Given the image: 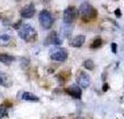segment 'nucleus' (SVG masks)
<instances>
[{
  "instance_id": "4468645a",
  "label": "nucleus",
  "mask_w": 124,
  "mask_h": 119,
  "mask_svg": "<svg viewBox=\"0 0 124 119\" xmlns=\"http://www.w3.org/2000/svg\"><path fill=\"white\" fill-rule=\"evenodd\" d=\"M22 99L26 100V101H30V102H38L39 101V98L36 95L32 94L30 92H23L22 95Z\"/></svg>"
},
{
  "instance_id": "f257e3e1",
  "label": "nucleus",
  "mask_w": 124,
  "mask_h": 119,
  "mask_svg": "<svg viewBox=\"0 0 124 119\" xmlns=\"http://www.w3.org/2000/svg\"><path fill=\"white\" fill-rule=\"evenodd\" d=\"M14 28L17 29L19 37L26 42H34L37 39V31L29 24H23L19 21L18 24L14 25Z\"/></svg>"
},
{
  "instance_id": "f8f14e48",
  "label": "nucleus",
  "mask_w": 124,
  "mask_h": 119,
  "mask_svg": "<svg viewBox=\"0 0 124 119\" xmlns=\"http://www.w3.org/2000/svg\"><path fill=\"white\" fill-rule=\"evenodd\" d=\"M12 40L11 34L8 32H0V45L1 46H8L9 45L10 41Z\"/></svg>"
},
{
  "instance_id": "412c9836",
  "label": "nucleus",
  "mask_w": 124,
  "mask_h": 119,
  "mask_svg": "<svg viewBox=\"0 0 124 119\" xmlns=\"http://www.w3.org/2000/svg\"><path fill=\"white\" fill-rule=\"evenodd\" d=\"M108 88H109V85L107 84V83H104V84H103V86H102V90L105 92V91L108 90Z\"/></svg>"
},
{
  "instance_id": "dca6fc26",
  "label": "nucleus",
  "mask_w": 124,
  "mask_h": 119,
  "mask_svg": "<svg viewBox=\"0 0 124 119\" xmlns=\"http://www.w3.org/2000/svg\"><path fill=\"white\" fill-rule=\"evenodd\" d=\"M83 65H84V67H85V69L88 70H94V67H95L94 62H93L91 59H86Z\"/></svg>"
},
{
  "instance_id": "9d476101",
  "label": "nucleus",
  "mask_w": 124,
  "mask_h": 119,
  "mask_svg": "<svg viewBox=\"0 0 124 119\" xmlns=\"http://www.w3.org/2000/svg\"><path fill=\"white\" fill-rule=\"evenodd\" d=\"M73 31V25L72 24H61L60 27V37H64V38H70Z\"/></svg>"
},
{
  "instance_id": "6e6552de",
  "label": "nucleus",
  "mask_w": 124,
  "mask_h": 119,
  "mask_svg": "<svg viewBox=\"0 0 124 119\" xmlns=\"http://www.w3.org/2000/svg\"><path fill=\"white\" fill-rule=\"evenodd\" d=\"M36 12V8L33 3H30L28 5H25L22 9H21V16L24 19H30L32 18Z\"/></svg>"
},
{
  "instance_id": "0eeeda50",
  "label": "nucleus",
  "mask_w": 124,
  "mask_h": 119,
  "mask_svg": "<svg viewBox=\"0 0 124 119\" xmlns=\"http://www.w3.org/2000/svg\"><path fill=\"white\" fill-rule=\"evenodd\" d=\"M76 82L78 84V86L82 88H87L89 85H90V83H91V80H90V77L89 75L86 73V72L83 71H79V74L76 77Z\"/></svg>"
},
{
  "instance_id": "6ab92c4d",
  "label": "nucleus",
  "mask_w": 124,
  "mask_h": 119,
  "mask_svg": "<svg viewBox=\"0 0 124 119\" xmlns=\"http://www.w3.org/2000/svg\"><path fill=\"white\" fill-rule=\"evenodd\" d=\"M111 47H112V52H113L114 54H116V49H117V45H116V43L113 42V43L111 44Z\"/></svg>"
},
{
  "instance_id": "aec40b11",
  "label": "nucleus",
  "mask_w": 124,
  "mask_h": 119,
  "mask_svg": "<svg viewBox=\"0 0 124 119\" xmlns=\"http://www.w3.org/2000/svg\"><path fill=\"white\" fill-rule=\"evenodd\" d=\"M114 12H115V14L116 15V17H120L121 16V12H120V9L119 8H116Z\"/></svg>"
},
{
  "instance_id": "a211bd4d",
  "label": "nucleus",
  "mask_w": 124,
  "mask_h": 119,
  "mask_svg": "<svg viewBox=\"0 0 124 119\" xmlns=\"http://www.w3.org/2000/svg\"><path fill=\"white\" fill-rule=\"evenodd\" d=\"M101 40L100 38H97V39H95V40H93V42L91 43V45H90V48H92V49H98V48H100L101 46Z\"/></svg>"
},
{
  "instance_id": "20e7f679",
  "label": "nucleus",
  "mask_w": 124,
  "mask_h": 119,
  "mask_svg": "<svg viewBox=\"0 0 124 119\" xmlns=\"http://www.w3.org/2000/svg\"><path fill=\"white\" fill-rule=\"evenodd\" d=\"M79 16L78 9L73 6H70L63 11V24H72Z\"/></svg>"
},
{
  "instance_id": "ddd939ff",
  "label": "nucleus",
  "mask_w": 124,
  "mask_h": 119,
  "mask_svg": "<svg viewBox=\"0 0 124 119\" xmlns=\"http://www.w3.org/2000/svg\"><path fill=\"white\" fill-rule=\"evenodd\" d=\"M11 84H12V82L9 79L8 74L0 70V85L4 87H9L11 86Z\"/></svg>"
},
{
  "instance_id": "f03ea898",
  "label": "nucleus",
  "mask_w": 124,
  "mask_h": 119,
  "mask_svg": "<svg viewBox=\"0 0 124 119\" xmlns=\"http://www.w3.org/2000/svg\"><path fill=\"white\" fill-rule=\"evenodd\" d=\"M78 12H79V14L81 16V19L84 23H89L90 21L94 20L98 14L97 10L93 8L88 2H83L80 5Z\"/></svg>"
},
{
  "instance_id": "7ed1b4c3",
  "label": "nucleus",
  "mask_w": 124,
  "mask_h": 119,
  "mask_svg": "<svg viewBox=\"0 0 124 119\" xmlns=\"http://www.w3.org/2000/svg\"><path fill=\"white\" fill-rule=\"evenodd\" d=\"M49 56L52 60L57 62H64L68 58V51L63 47L54 46L49 50Z\"/></svg>"
},
{
  "instance_id": "1a4fd4ad",
  "label": "nucleus",
  "mask_w": 124,
  "mask_h": 119,
  "mask_svg": "<svg viewBox=\"0 0 124 119\" xmlns=\"http://www.w3.org/2000/svg\"><path fill=\"white\" fill-rule=\"evenodd\" d=\"M65 92L68 95H70V97L74 98L80 99L81 97H82V90H81V88L79 87L77 84H71L70 87L65 89Z\"/></svg>"
},
{
  "instance_id": "2eb2a0df",
  "label": "nucleus",
  "mask_w": 124,
  "mask_h": 119,
  "mask_svg": "<svg viewBox=\"0 0 124 119\" xmlns=\"http://www.w3.org/2000/svg\"><path fill=\"white\" fill-rule=\"evenodd\" d=\"M15 61V57L12 56H9L7 54H0V62L6 65H10L12 62Z\"/></svg>"
},
{
  "instance_id": "4be33fe9",
  "label": "nucleus",
  "mask_w": 124,
  "mask_h": 119,
  "mask_svg": "<svg viewBox=\"0 0 124 119\" xmlns=\"http://www.w3.org/2000/svg\"><path fill=\"white\" fill-rule=\"evenodd\" d=\"M75 119H84V118H82V117H78V118H75Z\"/></svg>"
},
{
  "instance_id": "f3484780",
  "label": "nucleus",
  "mask_w": 124,
  "mask_h": 119,
  "mask_svg": "<svg viewBox=\"0 0 124 119\" xmlns=\"http://www.w3.org/2000/svg\"><path fill=\"white\" fill-rule=\"evenodd\" d=\"M8 108H7V106L4 105V104H2L0 106V119L8 116Z\"/></svg>"
},
{
  "instance_id": "9b49d317",
  "label": "nucleus",
  "mask_w": 124,
  "mask_h": 119,
  "mask_svg": "<svg viewBox=\"0 0 124 119\" xmlns=\"http://www.w3.org/2000/svg\"><path fill=\"white\" fill-rule=\"evenodd\" d=\"M85 41V37L84 35H77L75 37H73L70 41V46L75 48H79L81 47Z\"/></svg>"
},
{
  "instance_id": "39448f33",
  "label": "nucleus",
  "mask_w": 124,
  "mask_h": 119,
  "mask_svg": "<svg viewBox=\"0 0 124 119\" xmlns=\"http://www.w3.org/2000/svg\"><path fill=\"white\" fill-rule=\"evenodd\" d=\"M39 21L40 25L44 29H50L54 24V18L51 12L47 9H42L39 14Z\"/></svg>"
},
{
  "instance_id": "423d86ee",
  "label": "nucleus",
  "mask_w": 124,
  "mask_h": 119,
  "mask_svg": "<svg viewBox=\"0 0 124 119\" xmlns=\"http://www.w3.org/2000/svg\"><path fill=\"white\" fill-rule=\"evenodd\" d=\"M63 43V39L56 33L55 31H52L49 33V35L45 38V40L43 41V44L47 45H55L58 46Z\"/></svg>"
}]
</instances>
